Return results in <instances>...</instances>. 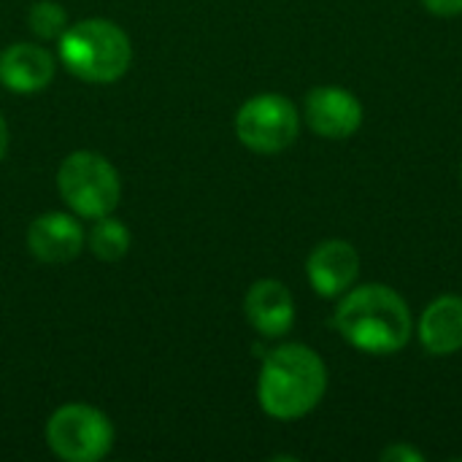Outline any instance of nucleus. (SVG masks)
Wrapping results in <instances>:
<instances>
[{
  "instance_id": "f03ea898",
  "label": "nucleus",
  "mask_w": 462,
  "mask_h": 462,
  "mask_svg": "<svg viewBox=\"0 0 462 462\" xmlns=\"http://www.w3.org/2000/svg\"><path fill=\"white\" fill-rule=\"evenodd\" d=\"M328 390L319 355L303 344H284L263 360L257 398L268 417L290 422L306 417Z\"/></svg>"
},
{
  "instance_id": "2eb2a0df",
  "label": "nucleus",
  "mask_w": 462,
  "mask_h": 462,
  "mask_svg": "<svg viewBox=\"0 0 462 462\" xmlns=\"http://www.w3.org/2000/svg\"><path fill=\"white\" fill-rule=\"evenodd\" d=\"M382 460L384 462H422L425 460V455L422 452H417L414 447H409V444H393V447H387L384 452H382Z\"/></svg>"
},
{
  "instance_id": "6e6552de",
  "label": "nucleus",
  "mask_w": 462,
  "mask_h": 462,
  "mask_svg": "<svg viewBox=\"0 0 462 462\" xmlns=\"http://www.w3.org/2000/svg\"><path fill=\"white\" fill-rule=\"evenodd\" d=\"M306 273L317 295L322 298H341L346 295L360 273V254L349 241L330 238L322 241L306 263Z\"/></svg>"
},
{
  "instance_id": "423d86ee",
  "label": "nucleus",
  "mask_w": 462,
  "mask_h": 462,
  "mask_svg": "<svg viewBox=\"0 0 462 462\" xmlns=\"http://www.w3.org/2000/svg\"><path fill=\"white\" fill-rule=\"evenodd\" d=\"M300 116L292 100L276 92L249 97L236 114L238 141L257 154H276L298 138Z\"/></svg>"
},
{
  "instance_id": "ddd939ff",
  "label": "nucleus",
  "mask_w": 462,
  "mask_h": 462,
  "mask_svg": "<svg viewBox=\"0 0 462 462\" xmlns=\"http://www.w3.org/2000/svg\"><path fill=\"white\" fill-rule=\"evenodd\" d=\"M87 241H89V249H92V254H95L97 260H103V263H116V260H122V257L130 252V241H133V238H130V230H127L119 219H114V217H100V219H95V225H92Z\"/></svg>"
},
{
  "instance_id": "1a4fd4ad",
  "label": "nucleus",
  "mask_w": 462,
  "mask_h": 462,
  "mask_svg": "<svg viewBox=\"0 0 462 462\" xmlns=\"http://www.w3.org/2000/svg\"><path fill=\"white\" fill-rule=\"evenodd\" d=\"M27 246L32 257L46 265L70 263L73 257H79L84 246V227L70 214L49 211L32 219L27 230Z\"/></svg>"
},
{
  "instance_id": "f257e3e1",
  "label": "nucleus",
  "mask_w": 462,
  "mask_h": 462,
  "mask_svg": "<svg viewBox=\"0 0 462 462\" xmlns=\"http://www.w3.org/2000/svg\"><path fill=\"white\" fill-rule=\"evenodd\" d=\"M333 322L346 344L368 355H393L411 338V311L387 284H365L341 295Z\"/></svg>"
},
{
  "instance_id": "0eeeda50",
  "label": "nucleus",
  "mask_w": 462,
  "mask_h": 462,
  "mask_svg": "<svg viewBox=\"0 0 462 462\" xmlns=\"http://www.w3.org/2000/svg\"><path fill=\"white\" fill-rule=\"evenodd\" d=\"M309 127L330 141L349 138L363 125V103L344 87H317L306 95Z\"/></svg>"
},
{
  "instance_id": "9d476101",
  "label": "nucleus",
  "mask_w": 462,
  "mask_h": 462,
  "mask_svg": "<svg viewBox=\"0 0 462 462\" xmlns=\"http://www.w3.org/2000/svg\"><path fill=\"white\" fill-rule=\"evenodd\" d=\"M244 311H246L249 325L265 338L284 336L295 322V300L290 290L276 279L254 282L246 292Z\"/></svg>"
},
{
  "instance_id": "dca6fc26",
  "label": "nucleus",
  "mask_w": 462,
  "mask_h": 462,
  "mask_svg": "<svg viewBox=\"0 0 462 462\" xmlns=\"http://www.w3.org/2000/svg\"><path fill=\"white\" fill-rule=\"evenodd\" d=\"M422 3L436 16H457V14H462V0H422Z\"/></svg>"
},
{
  "instance_id": "f3484780",
  "label": "nucleus",
  "mask_w": 462,
  "mask_h": 462,
  "mask_svg": "<svg viewBox=\"0 0 462 462\" xmlns=\"http://www.w3.org/2000/svg\"><path fill=\"white\" fill-rule=\"evenodd\" d=\"M5 149H8V127H5V119L0 116V162L5 157Z\"/></svg>"
},
{
  "instance_id": "9b49d317",
  "label": "nucleus",
  "mask_w": 462,
  "mask_h": 462,
  "mask_svg": "<svg viewBox=\"0 0 462 462\" xmlns=\"http://www.w3.org/2000/svg\"><path fill=\"white\" fill-rule=\"evenodd\" d=\"M54 79V57L35 43H11L0 54V81L19 95H32Z\"/></svg>"
},
{
  "instance_id": "20e7f679",
  "label": "nucleus",
  "mask_w": 462,
  "mask_h": 462,
  "mask_svg": "<svg viewBox=\"0 0 462 462\" xmlns=\"http://www.w3.org/2000/svg\"><path fill=\"white\" fill-rule=\"evenodd\" d=\"M57 189L68 208L84 219L108 217L122 198L116 168L95 152L68 154L57 171Z\"/></svg>"
},
{
  "instance_id": "7ed1b4c3",
  "label": "nucleus",
  "mask_w": 462,
  "mask_h": 462,
  "mask_svg": "<svg viewBox=\"0 0 462 462\" xmlns=\"http://www.w3.org/2000/svg\"><path fill=\"white\" fill-rule=\"evenodd\" d=\"M60 41L62 65L81 81L111 84L122 79L133 62L127 32L108 19H84L65 27Z\"/></svg>"
},
{
  "instance_id": "f8f14e48",
  "label": "nucleus",
  "mask_w": 462,
  "mask_h": 462,
  "mask_svg": "<svg viewBox=\"0 0 462 462\" xmlns=\"http://www.w3.org/2000/svg\"><path fill=\"white\" fill-rule=\"evenodd\" d=\"M420 341L422 346L436 355H455L462 349V298L444 295L428 306L420 319Z\"/></svg>"
},
{
  "instance_id": "39448f33",
  "label": "nucleus",
  "mask_w": 462,
  "mask_h": 462,
  "mask_svg": "<svg viewBox=\"0 0 462 462\" xmlns=\"http://www.w3.org/2000/svg\"><path fill=\"white\" fill-rule=\"evenodd\" d=\"M46 441L60 460L97 462L114 447V425L95 406L68 403L49 417Z\"/></svg>"
},
{
  "instance_id": "4468645a",
  "label": "nucleus",
  "mask_w": 462,
  "mask_h": 462,
  "mask_svg": "<svg viewBox=\"0 0 462 462\" xmlns=\"http://www.w3.org/2000/svg\"><path fill=\"white\" fill-rule=\"evenodd\" d=\"M27 22H30V30L38 38H43V41L60 38L65 32V27H68L65 8L60 3H54V0H38V3H32Z\"/></svg>"
}]
</instances>
